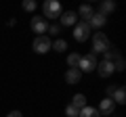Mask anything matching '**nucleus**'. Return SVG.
<instances>
[{
	"label": "nucleus",
	"mask_w": 126,
	"mask_h": 117,
	"mask_svg": "<svg viewBox=\"0 0 126 117\" xmlns=\"http://www.w3.org/2000/svg\"><path fill=\"white\" fill-rule=\"evenodd\" d=\"M90 38H93V54H103L107 50H111V42L105 34L97 32V34H90Z\"/></svg>",
	"instance_id": "obj_1"
},
{
	"label": "nucleus",
	"mask_w": 126,
	"mask_h": 117,
	"mask_svg": "<svg viewBox=\"0 0 126 117\" xmlns=\"http://www.w3.org/2000/svg\"><path fill=\"white\" fill-rule=\"evenodd\" d=\"M42 17L46 19V21H50V19H59L61 17V13H63V9H61V4H59L57 0H46L44 4H42Z\"/></svg>",
	"instance_id": "obj_2"
},
{
	"label": "nucleus",
	"mask_w": 126,
	"mask_h": 117,
	"mask_svg": "<svg viewBox=\"0 0 126 117\" xmlns=\"http://www.w3.org/2000/svg\"><path fill=\"white\" fill-rule=\"evenodd\" d=\"M78 69H80V73H93L94 69H97V57H94L93 52L82 54V57H80V65H78Z\"/></svg>",
	"instance_id": "obj_3"
},
{
	"label": "nucleus",
	"mask_w": 126,
	"mask_h": 117,
	"mask_svg": "<svg viewBox=\"0 0 126 117\" xmlns=\"http://www.w3.org/2000/svg\"><path fill=\"white\" fill-rule=\"evenodd\" d=\"M50 46H53V42H50L48 36H36L34 42H32V48H34L36 54H46L50 50Z\"/></svg>",
	"instance_id": "obj_4"
},
{
	"label": "nucleus",
	"mask_w": 126,
	"mask_h": 117,
	"mask_svg": "<svg viewBox=\"0 0 126 117\" xmlns=\"http://www.w3.org/2000/svg\"><path fill=\"white\" fill-rule=\"evenodd\" d=\"M90 34H93V29L88 27V23L78 21L76 25H74V40L76 42H86L90 38Z\"/></svg>",
	"instance_id": "obj_5"
},
{
	"label": "nucleus",
	"mask_w": 126,
	"mask_h": 117,
	"mask_svg": "<svg viewBox=\"0 0 126 117\" xmlns=\"http://www.w3.org/2000/svg\"><path fill=\"white\" fill-rule=\"evenodd\" d=\"M30 27H32V32L36 34V36H46V29H48V21H46L44 17H32Z\"/></svg>",
	"instance_id": "obj_6"
},
{
	"label": "nucleus",
	"mask_w": 126,
	"mask_h": 117,
	"mask_svg": "<svg viewBox=\"0 0 126 117\" xmlns=\"http://www.w3.org/2000/svg\"><path fill=\"white\" fill-rule=\"evenodd\" d=\"M94 71L99 73V77H109V75H113V61H105V58H101L99 63H97V69Z\"/></svg>",
	"instance_id": "obj_7"
},
{
	"label": "nucleus",
	"mask_w": 126,
	"mask_h": 117,
	"mask_svg": "<svg viewBox=\"0 0 126 117\" xmlns=\"http://www.w3.org/2000/svg\"><path fill=\"white\" fill-rule=\"evenodd\" d=\"M97 111H99V115H105V117H109V115H113V111H116V103H113L111 98H107V96H105V98L99 103Z\"/></svg>",
	"instance_id": "obj_8"
},
{
	"label": "nucleus",
	"mask_w": 126,
	"mask_h": 117,
	"mask_svg": "<svg viewBox=\"0 0 126 117\" xmlns=\"http://www.w3.org/2000/svg\"><path fill=\"white\" fill-rule=\"evenodd\" d=\"M61 25L63 27H74L78 23V15H76V11H63L61 13Z\"/></svg>",
	"instance_id": "obj_9"
},
{
	"label": "nucleus",
	"mask_w": 126,
	"mask_h": 117,
	"mask_svg": "<svg viewBox=\"0 0 126 117\" xmlns=\"http://www.w3.org/2000/svg\"><path fill=\"white\" fill-rule=\"evenodd\" d=\"M80 80H82V73H80V69H72V67H69L67 71H65V82H67L69 86H76V84H80Z\"/></svg>",
	"instance_id": "obj_10"
},
{
	"label": "nucleus",
	"mask_w": 126,
	"mask_h": 117,
	"mask_svg": "<svg viewBox=\"0 0 126 117\" xmlns=\"http://www.w3.org/2000/svg\"><path fill=\"white\" fill-rule=\"evenodd\" d=\"M76 15H78V19H82L84 23H88V19H90V17L94 15V9H93L90 4H82L80 9L76 11Z\"/></svg>",
	"instance_id": "obj_11"
},
{
	"label": "nucleus",
	"mask_w": 126,
	"mask_h": 117,
	"mask_svg": "<svg viewBox=\"0 0 126 117\" xmlns=\"http://www.w3.org/2000/svg\"><path fill=\"white\" fill-rule=\"evenodd\" d=\"M105 23H107V17H103V15H99V13H94L93 17L88 19V27L90 29H101Z\"/></svg>",
	"instance_id": "obj_12"
},
{
	"label": "nucleus",
	"mask_w": 126,
	"mask_h": 117,
	"mask_svg": "<svg viewBox=\"0 0 126 117\" xmlns=\"http://www.w3.org/2000/svg\"><path fill=\"white\" fill-rule=\"evenodd\" d=\"M113 11H116V2H113V0H103V2L99 4V11H97V13L103 15V17H107V15H111Z\"/></svg>",
	"instance_id": "obj_13"
},
{
	"label": "nucleus",
	"mask_w": 126,
	"mask_h": 117,
	"mask_svg": "<svg viewBox=\"0 0 126 117\" xmlns=\"http://www.w3.org/2000/svg\"><path fill=\"white\" fill-rule=\"evenodd\" d=\"M111 100H113L116 105H124V103H126V88H124V86H118V88H116Z\"/></svg>",
	"instance_id": "obj_14"
},
{
	"label": "nucleus",
	"mask_w": 126,
	"mask_h": 117,
	"mask_svg": "<svg viewBox=\"0 0 126 117\" xmlns=\"http://www.w3.org/2000/svg\"><path fill=\"white\" fill-rule=\"evenodd\" d=\"M78 117H101V115H99V111H97V107H88V105H86L84 109H80Z\"/></svg>",
	"instance_id": "obj_15"
},
{
	"label": "nucleus",
	"mask_w": 126,
	"mask_h": 117,
	"mask_svg": "<svg viewBox=\"0 0 126 117\" xmlns=\"http://www.w3.org/2000/svg\"><path fill=\"white\" fill-rule=\"evenodd\" d=\"M69 105H74L76 109H84L86 107V96L84 94H74V98H72Z\"/></svg>",
	"instance_id": "obj_16"
},
{
	"label": "nucleus",
	"mask_w": 126,
	"mask_h": 117,
	"mask_svg": "<svg viewBox=\"0 0 126 117\" xmlns=\"http://www.w3.org/2000/svg\"><path fill=\"white\" fill-rule=\"evenodd\" d=\"M80 57H82V54H78V52H69L67 54V65L72 69H78V65H80Z\"/></svg>",
	"instance_id": "obj_17"
},
{
	"label": "nucleus",
	"mask_w": 126,
	"mask_h": 117,
	"mask_svg": "<svg viewBox=\"0 0 126 117\" xmlns=\"http://www.w3.org/2000/svg\"><path fill=\"white\" fill-rule=\"evenodd\" d=\"M53 50H57V52H63V50H67V42L61 40V38H57V40L53 42V46H50Z\"/></svg>",
	"instance_id": "obj_18"
},
{
	"label": "nucleus",
	"mask_w": 126,
	"mask_h": 117,
	"mask_svg": "<svg viewBox=\"0 0 126 117\" xmlns=\"http://www.w3.org/2000/svg\"><path fill=\"white\" fill-rule=\"evenodd\" d=\"M21 9L25 11V13H34V11L38 9V4L34 2V0H23V4H21Z\"/></svg>",
	"instance_id": "obj_19"
},
{
	"label": "nucleus",
	"mask_w": 126,
	"mask_h": 117,
	"mask_svg": "<svg viewBox=\"0 0 126 117\" xmlns=\"http://www.w3.org/2000/svg\"><path fill=\"white\" fill-rule=\"evenodd\" d=\"M113 69L116 71H124V58L120 54H116V58H113Z\"/></svg>",
	"instance_id": "obj_20"
},
{
	"label": "nucleus",
	"mask_w": 126,
	"mask_h": 117,
	"mask_svg": "<svg viewBox=\"0 0 126 117\" xmlns=\"http://www.w3.org/2000/svg\"><path fill=\"white\" fill-rule=\"evenodd\" d=\"M78 113H80V109H76L74 105H67L65 107V117H78Z\"/></svg>",
	"instance_id": "obj_21"
},
{
	"label": "nucleus",
	"mask_w": 126,
	"mask_h": 117,
	"mask_svg": "<svg viewBox=\"0 0 126 117\" xmlns=\"http://www.w3.org/2000/svg\"><path fill=\"white\" fill-rule=\"evenodd\" d=\"M46 36H59V32H61V25L59 23H53V25H48V29H46Z\"/></svg>",
	"instance_id": "obj_22"
},
{
	"label": "nucleus",
	"mask_w": 126,
	"mask_h": 117,
	"mask_svg": "<svg viewBox=\"0 0 126 117\" xmlns=\"http://www.w3.org/2000/svg\"><path fill=\"white\" fill-rule=\"evenodd\" d=\"M116 88H118V86H107V90H105V92H107V98H111V96H113Z\"/></svg>",
	"instance_id": "obj_23"
},
{
	"label": "nucleus",
	"mask_w": 126,
	"mask_h": 117,
	"mask_svg": "<svg viewBox=\"0 0 126 117\" xmlns=\"http://www.w3.org/2000/svg\"><path fill=\"white\" fill-rule=\"evenodd\" d=\"M6 117H23V113H21V111H11Z\"/></svg>",
	"instance_id": "obj_24"
}]
</instances>
